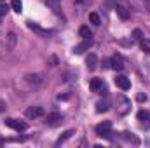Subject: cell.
I'll return each mask as SVG.
<instances>
[{"label":"cell","instance_id":"cell-11","mask_svg":"<svg viewBox=\"0 0 150 148\" xmlns=\"http://www.w3.org/2000/svg\"><path fill=\"white\" fill-rule=\"evenodd\" d=\"M89 47H91V40H86V42H82V44L75 45V47H74V52H75V54H82V52H86Z\"/></svg>","mask_w":150,"mask_h":148},{"label":"cell","instance_id":"cell-2","mask_svg":"<svg viewBox=\"0 0 150 148\" xmlns=\"http://www.w3.org/2000/svg\"><path fill=\"white\" fill-rule=\"evenodd\" d=\"M5 125L14 129V131H26L28 129V124L23 122V120H16V118H5Z\"/></svg>","mask_w":150,"mask_h":148},{"label":"cell","instance_id":"cell-4","mask_svg":"<svg viewBox=\"0 0 150 148\" xmlns=\"http://www.w3.org/2000/svg\"><path fill=\"white\" fill-rule=\"evenodd\" d=\"M89 89H91L93 92H100V94H105V92H107V87H105V84H103L101 78H91Z\"/></svg>","mask_w":150,"mask_h":148},{"label":"cell","instance_id":"cell-8","mask_svg":"<svg viewBox=\"0 0 150 148\" xmlns=\"http://www.w3.org/2000/svg\"><path fill=\"white\" fill-rule=\"evenodd\" d=\"M25 115H26L28 118H38V117L44 115V108H42V106H30L28 110L25 111Z\"/></svg>","mask_w":150,"mask_h":148},{"label":"cell","instance_id":"cell-31","mask_svg":"<svg viewBox=\"0 0 150 148\" xmlns=\"http://www.w3.org/2000/svg\"><path fill=\"white\" fill-rule=\"evenodd\" d=\"M0 2H5V0H0Z\"/></svg>","mask_w":150,"mask_h":148},{"label":"cell","instance_id":"cell-29","mask_svg":"<svg viewBox=\"0 0 150 148\" xmlns=\"http://www.w3.org/2000/svg\"><path fill=\"white\" fill-rule=\"evenodd\" d=\"M147 9H149V12H150V0H147Z\"/></svg>","mask_w":150,"mask_h":148},{"label":"cell","instance_id":"cell-14","mask_svg":"<svg viewBox=\"0 0 150 148\" xmlns=\"http://www.w3.org/2000/svg\"><path fill=\"white\" fill-rule=\"evenodd\" d=\"M79 35H80L82 38H86V40H91V37H93V32L89 30V26H80Z\"/></svg>","mask_w":150,"mask_h":148},{"label":"cell","instance_id":"cell-26","mask_svg":"<svg viewBox=\"0 0 150 148\" xmlns=\"http://www.w3.org/2000/svg\"><path fill=\"white\" fill-rule=\"evenodd\" d=\"M51 63H52L51 66H56V63H58V59H56V56H52V58H51Z\"/></svg>","mask_w":150,"mask_h":148},{"label":"cell","instance_id":"cell-22","mask_svg":"<svg viewBox=\"0 0 150 148\" xmlns=\"http://www.w3.org/2000/svg\"><path fill=\"white\" fill-rule=\"evenodd\" d=\"M122 138H124V140H127V141H133L134 145H138V143H140V141H138V138H134V136H133V134H129V132H122Z\"/></svg>","mask_w":150,"mask_h":148},{"label":"cell","instance_id":"cell-30","mask_svg":"<svg viewBox=\"0 0 150 148\" xmlns=\"http://www.w3.org/2000/svg\"><path fill=\"white\" fill-rule=\"evenodd\" d=\"M2 145H4V140H2V138H0V147H2Z\"/></svg>","mask_w":150,"mask_h":148},{"label":"cell","instance_id":"cell-18","mask_svg":"<svg viewBox=\"0 0 150 148\" xmlns=\"http://www.w3.org/2000/svg\"><path fill=\"white\" fill-rule=\"evenodd\" d=\"M140 49L143 52H150V40L149 38H142L140 40Z\"/></svg>","mask_w":150,"mask_h":148},{"label":"cell","instance_id":"cell-7","mask_svg":"<svg viewBox=\"0 0 150 148\" xmlns=\"http://www.w3.org/2000/svg\"><path fill=\"white\" fill-rule=\"evenodd\" d=\"M115 11L120 16V19H129V16H131V11H129V7L126 4H117L115 5Z\"/></svg>","mask_w":150,"mask_h":148},{"label":"cell","instance_id":"cell-3","mask_svg":"<svg viewBox=\"0 0 150 148\" xmlns=\"http://www.w3.org/2000/svg\"><path fill=\"white\" fill-rule=\"evenodd\" d=\"M96 132H98L101 138H110V134H112V124H110L108 120L98 124V125H96Z\"/></svg>","mask_w":150,"mask_h":148},{"label":"cell","instance_id":"cell-1","mask_svg":"<svg viewBox=\"0 0 150 148\" xmlns=\"http://www.w3.org/2000/svg\"><path fill=\"white\" fill-rule=\"evenodd\" d=\"M115 111L119 115H127L131 111V101L124 94H117L115 96Z\"/></svg>","mask_w":150,"mask_h":148},{"label":"cell","instance_id":"cell-21","mask_svg":"<svg viewBox=\"0 0 150 148\" xmlns=\"http://www.w3.org/2000/svg\"><path fill=\"white\" fill-rule=\"evenodd\" d=\"M138 120H142V122L150 120V113L147 110H140V111H138Z\"/></svg>","mask_w":150,"mask_h":148},{"label":"cell","instance_id":"cell-9","mask_svg":"<svg viewBox=\"0 0 150 148\" xmlns=\"http://www.w3.org/2000/svg\"><path fill=\"white\" fill-rule=\"evenodd\" d=\"M86 65H87V70H96L98 68V58H96V54H89L87 58H86Z\"/></svg>","mask_w":150,"mask_h":148},{"label":"cell","instance_id":"cell-19","mask_svg":"<svg viewBox=\"0 0 150 148\" xmlns=\"http://www.w3.org/2000/svg\"><path fill=\"white\" fill-rule=\"evenodd\" d=\"M89 19H91V23H93L94 26H100V25H101V19H100V16H98L96 12H91V14H89Z\"/></svg>","mask_w":150,"mask_h":148},{"label":"cell","instance_id":"cell-15","mask_svg":"<svg viewBox=\"0 0 150 148\" xmlns=\"http://www.w3.org/2000/svg\"><path fill=\"white\" fill-rule=\"evenodd\" d=\"M16 40H18V38H16V33H12V32L7 33V47H9V49H14V47H16Z\"/></svg>","mask_w":150,"mask_h":148},{"label":"cell","instance_id":"cell-24","mask_svg":"<svg viewBox=\"0 0 150 148\" xmlns=\"http://www.w3.org/2000/svg\"><path fill=\"white\" fill-rule=\"evenodd\" d=\"M133 40H142V32L140 30H134L133 32Z\"/></svg>","mask_w":150,"mask_h":148},{"label":"cell","instance_id":"cell-28","mask_svg":"<svg viewBox=\"0 0 150 148\" xmlns=\"http://www.w3.org/2000/svg\"><path fill=\"white\" fill-rule=\"evenodd\" d=\"M4 110V101H0V111Z\"/></svg>","mask_w":150,"mask_h":148},{"label":"cell","instance_id":"cell-17","mask_svg":"<svg viewBox=\"0 0 150 148\" xmlns=\"http://www.w3.org/2000/svg\"><path fill=\"white\" fill-rule=\"evenodd\" d=\"M72 134H74V131H72V129H70V131H67V132H65V134H63V136L56 141V147H59L61 143H65L67 140H70V138H72Z\"/></svg>","mask_w":150,"mask_h":148},{"label":"cell","instance_id":"cell-25","mask_svg":"<svg viewBox=\"0 0 150 148\" xmlns=\"http://www.w3.org/2000/svg\"><path fill=\"white\" fill-rule=\"evenodd\" d=\"M136 98H138V101H147V94H143V92H140Z\"/></svg>","mask_w":150,"mask_h":148},{"label":"cell","instance_id":"cell-12","mask_svg":"<svg viewBox=\"0 0 150 148\" xmlns=\"http://www.w3.org/2000/svg\"><path fill=\"white\" fill-rule=\"evenodd\" d=\"M61 120H63V117H61L59 113H51V115H47V120H45V122H47L49 125H56V124H59Z\"/></svg>","mask_w":150,"mask_h":148},{"label":"cell","instance_id":"cell-23","mask_svg":"<svg viewBox=\"0 0 150 148\" xmlns=\"http://www.w3.org/2000/svg\"><path fill=\"white\" fill-rule=\"evenodd\" d=\"M7 12H9V7H7V4L0 2V18H2V16H5Z\"/></svg>","mask_w":150,"mask_h":148},{"label":"cell","instance_id":"cell-13","mask_svg":"<svg viewBox=\"0 0 150 148\" xmlns=\"http://www.w3.org/2000/svg\"><path fill=\"white\" fill-rule=\"evenodd\" d=\"M108 108H110V103H108L107 99L96 103V111H98V113H105V111H108Z\"/></svg>","mask_w":150,"mask_h":148},{"label":"cell","instance_id":"cell-10","mask_svg":"<svg viewBox=\"0 0 150 148\" xmlns=\"http://www.w3.org/2000/svg\"><path fill=\"white\" fill-rule=\"evenodd\" d=\"M28 28H30V30H33V32H37L38 35H42V37H47V35H51V33H52V32H49V30H44V28H40L38 25L32 23V21H28Z\"/></svg>","mask_w":150,"mask_h":148},{"label":"cell","instance_id":"cell-6","mask_svg":"<svg viewBox=\"0 0 150 148\" xmlns=\"http://www.w3.org/2000/svg\"><path fill=\"white\" fill-rule=\"evenodd\" d=\"M110 68L117 70V72L124 70V58H122L120 54H113L112 56V59H110Z\"/></svg>","mask_w":150,"mask_h":148},{"label":"cell","instance_id":"cell-27","mask_svg":"<svg viewBox=\"0 0 150 148\" xmlns=\"http://www.w3.org/2000/svg\"><path fill=\"white\" fill-rule=\"evenodd\" d=\"M103 68H110V61L105 59V61H103Z\"/></svg>","mask_w":150,"mask_h":148},{"label":"cell","instance_id":"cell-5","mask_svg":"<svg viewBox=\"0 0 150 148\" xmlns=\"http://www.w3.org/2000/svg\"><path fill=\"white\" fill-rule=\"evenodd\" d=\"M115 85L119 89H122V91H127V89H131V80L127 77H124V75H117L115 77Z\"/></svg>","mask_w":150,"mask_h":148},{"label":"cell","instance_id":"cell-20","mask_svg":"<svg viewBox=\"0 0 150 148\" xmlns=\"http://www.w3.org/2000/svg\"><path fill=\"white\" fill-rule=\"evenodd\" d=\"M59 2H61V0H47V5H49L54 12H59Z\"/></svg>","mask_w":150,"mask_h":148},{"label":"cell","instance_id":"cell-16","mask_svg":"<svg viewBox=\"0 0 150 148\" xmlns=\"http://www.w3.org/2000/svg\"><path fill=\"white\" fill-rule=\"evenodd\" d=\"M11 9L14 12H21L23 11V2L21 0H11Z\"/></svg>","mask_w":150,"mask_h":148},{"label":"cell","instance_id":"cell-32","mask_svg":"<svg viewBox=\"0 0 150 148\" xmlns=\"http://www.w3.org/2000/svg\"><path fill=\"white\" fill-rule=\"evenodd\" d=\"M143 2H147V0H143Z\"/></svg>","mask_w":150,"mask_h":148}]
</instances>
